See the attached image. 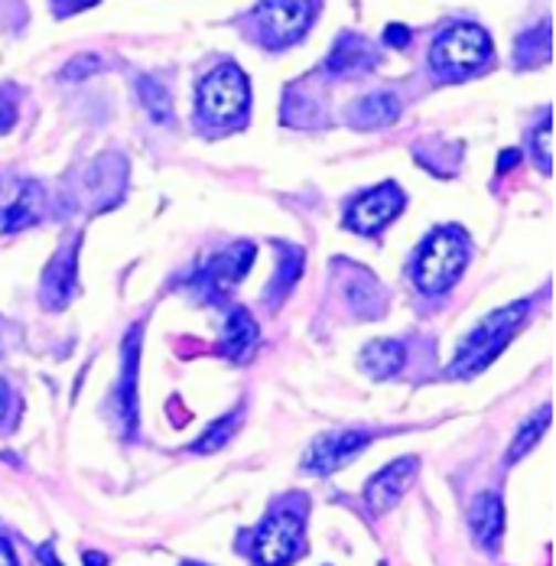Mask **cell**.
Wrapping results in <instances>:
<instances>
[{
	"instance_id": "1",
	"label": "cell",
	"mask_w": 556,
	"mask_h": 566,
	"mask_svg": "<svg viewBox=\"0 0 556 566\" xmlns=\"http://www.w3.org/2000/svg\"><path fill=\"white\" fill-rule=\"evenodd\" d=\"M527 303H514L507 310L492 313L489 319L479 323V329L462 342V348L455 352L452 365H449V375L455 378H465V375H475L479 368H485L489 361H495L501 355V348L507 345V339L517 333V326L524 323L527 316Z\"/></svg>"
},
{
	"instance_id": "2",
	"label": "cell",
	"mask_w": 556,
	"mask_h": 566,
	"mask_svg": "<svg viewBox=\"0 0 556 566\" xmlns=\"http://www.w3.org/2000/svg\"><path fill=\"white\" fill-rule=\"evenodd\" d=\"M465 258H469L465 234L459 228H440L423 241L413 261V281L423 293H443L462 274Z\"/></svg>"
},
{
	"instance_id": "3",
	"label": "cell",
	"mask_w": 556,
	"mask_h": 566,
	"mask_svg": "<svg viewBox=\"0 0 556 566\" xmlns=\"http://www.w3.org/2000/svg\"><path fill=\"white\" fill-rule=\"evenodd\" d=\"M489 59H492V40L475 23H455V27L443 30L430 53L433 69L443 75H452V78H465V75L479 72Z\"/></svg>"
},
{
	"instance_id": "4",
	"label": "cell",
	"mask_w": 556,
	"mask_h": 566,
	"mask_svg": "<svg viewBox=\"0 0 556 566\" xmlns=\"http://www.w3.org/2000/svg\"><path fill=\"white\" fill-rule=\"evenodd\" d=\"M251 88L234 62H224L199 82V114L209 124H234L248 112Z\"/></svg>"
},
{
	"instance_id": "5",
	"label": "cell",
	"mask_w": 556,
	"mask_h": 566,
	"mask_svg": "<svg viewBox=\"0 0 556 566\" xmlns=\"http://www.w3.org/2000/svg\"><path fill=\"white\" fill-rule=\"evenodd\" d=\"M303 554V502L283 505L254 534V560L261 566H290Z\"/></svg>"
},
{
	"instance_id": "6",
	"label": "cell",
	"mask_w": 556,
	"mask_h": 566,
	"mask_svg": "<svg viewBox=\"0 0 556 566\" xmlns=\"http://www.w3.org/2000/svg\"><path fill=\"white\" fill-rule=\"evenodd\" d=\"M316 7H319V0H261L254 10L261 40L274 50L296 43L306 33V27L313 23Z\"/></svg>"
},
{
	"instance_id": "7",
	"label": "cell",
	"mask_w": 556,
	"mask_h": 566,
	"mask_svg": "<svg viewBox=\"0 0 556 566\" xmlns=\"http://www.w3.org/2000/svg\"><path fill=\"white\" fill-rule=\"evenodd\" d=\"M251 261H254V248L251 244H231L228 251H222L219 258L206 261L196 277H192V286L209 296V300H222L224 293H231L238 281L251 271Z\"/></svg>"
},
{
	"instance_id": "8",
	"label": "cell",
	"mask_w": 556,
	"mask_h": 566,
	"mask_svg": "<svg viewBox=\"0 0 556 566\" xmlns=\"http://www.w3.org/2000/svg\"><path fill=\"white\" fill-rule=\"evenodd\" d=\"M371 433H361V430H342V433H329L323 440H316L310 447V453L303 459V465L316 475H329L338 472L345 462H352L355 455L368 447Z\"/></svg>"
},
{
	"instance_id": "9",
	"label": "cell",
	"mask_w": 556,
	"mask_h": 566,
	"mask_svg": "<svg viewBox=\"0 0 556 566\" xmlns=\"http://www.w3.org/2000/svg\"><path fill=\"white\" fill-rule=\"evenodd\" d=\"M400 209H403V192L394 182H385V186H378L375 192L361 196L352 206L348 226L355 228L358 234H375V231H381V228L388 226L390 219H397Z\"/></svg>"
},
{
	"instance_id": "10",
	"label": "cell",
	"mask_w": 556,
	"mask_h": 566,
	"mask_svg": "<svg viewBox=\"0 0 556 566\" xmlns=\"http://www.w3.org/2000/svg\"><path fill=\"white\" fill-rule=\"evenodd\" d=\"M413 475H417V459H413V455L390 462L388 469H381V472L368 482V489H365L368 509L375 511V514H385V511L394 509V505L400 502V495L407 492V485L413 482Z\"/></svg>"
},
{
	"instance_id": "11",
	"label": "cell",
	"mask_w": 556,
	"mask_h": 566,
	"mask_svg": "<svg viewBox=\"0 0 556 566\" xmlns=\"http://www.w3.org/2000/svg\"><path fill=\"white\" fill-rule=\"evenodd\" d=\"M137 336H140V329H130V336L124 342V375H120V385L114 395V410H117L124 433H130L137 427V355H140Z\"/></svg>"
},
{
	"instance_id": "12",
	"label": "cell",
	"mask_w": 556,
	"mask_h": 566,
	"mask_svg": "<svg viewBox=\"0 0 556 566\" xmlns=\"http://www.w3.org/2000/svg\"><path fill=\"white\" fill-rule=\"evenodd\" d=\"M375 62H378V56H375V46L368 40H361L355 33H345V36H338V43H335L333 53L326 59V72H333V75L365 72Z\"/></svg>"
},
{
	"instance_id": "13",
	"label": "cell",
	"mask_w": 556,
	"mask_h": 566,
	"mask_svg": "<svg viewBox=\"0 0 556 566\" xmlns=\"http://www.w3.org/2000/svg\"><path fill=\"white\" fill-rule=\"evenodd\" d=\"M469 524H472V534L479 544L485 547H495L501 537V527H504V505H501L499 495L485 492L472 502V511H469Z\"/></svg>"
},
{
	"instance_id": "14",
	"label": "cell",
	"mask_w": 556,
	"mask_h": 566,
	"mask_svg": "<svg viewBox=\"0 0 556 566\" xmlns=\"http://www.w3.org/2000/svg\"><path fill=\"white\" fill-rule=\"evenodd\" d=\"M254 345H258V326H254V319L244 310H231L228 313V323H224V336L219 352H222L224 358H231V361H244L254 352Z\"/></svg>"
},
{
	"instance_id": "15",
	"label": "cell",
	"mask_w": 556,
	"mask_h": 566,
	"mask_svg": "<svg viewBox=\"0 0 556 566\" xmlns=\"http://www.w3.org/2000/svg\"><path fill=\"white\" fill-rule=\"evenodd\" d=\"M75 251L78 244H72L65 254H59L53 261V268L46 271V281H43V300L50 310H62L75 290Z\"/></svg>"
},
{
	"instance_id": "16",
	"label": "cell",
	"mask_w": 556,
	"mask_h": 566,
	"mask_svg": "<svg viewBox=\"0 0 556 566\" xmlns=\"http://www.w3.org/2000/svg\"><path fill=\"white\" fill-rule=\"evenodd\" d=\"M400 117V102L397 95L390 92H378V95H368L361 98L355 108H352V120L358 127H385V124H394Z\"/></svg>"
},
{
	"instance_id": "17",
	"label": "cell",
	"mask_w": 556,
	"mask_h": 566,
	"mask_svg": "<svg viewBox=\"0 0 556 566\" xmlns=\"http://www.w3.org/2000/svg\"><path fill=\"white\" fill-rule=\"evenodd\" d=\"M361 365H365V371L375 375V378H390V375L400 371V365H403V345L397 339L371 342V345H365V352H361Z\"/></svg>"
},
{
	"instance_id": "18",
	"label": "cell",
	"mask_w": 556,
	"mask_h": 566,
	"mask_svg": "<svg viewBox=\"0 0 556 566\" xmlns=\"http://www.w3.org/2000/svg\"><path fill=\"white\" fill-rule=\"evenodd\" d=\"M40 199H43L40 186L36 182H27L23 192H20V199L10 209L0 212V231H17V228L33 226L36 216H40Z\"/></svg>"
},
{
	"instance_id": "19",
	"label": "cell",
	"mask_w": 556,
	"mask_h": 566,
	"mask_svg": "<svg viewBox=\"0 0 556 566\" xmlns=\"http://www.w3.org/2000/svg\"><path fill=\"white\" fill-rule=\"evenodd\" d=\"M550 59V23L544 20L537 30H531V33H524L521 40H517V46H514V62L521 65V69H527V65H541V62H547Z\"/></svg>"
},
{
	"instance_id": "20",
	"label": "cell",
	"mask_w": 556,
	"mask_h": 566,
	"mask_svg": "<svg viewBox=\"0 0 556 566\" xmlns=\"http://www.w3.org/2000/svg\"><path fill=\"white\" fill-rule=\"evenodd\" d=\"M137 95H140L144 108L154 114L160 124L169 120V92L164 82H157V78L144 75V78H137Z\"/></svg>"
},
{
	"instance_id": "21",
	"label": "cell",
	"mask_w": 556,
	"mask_h": 566,
	"mask_svg": "<svg viewBox=\"0 0 556 566\" xmlns=\"http://www.w3.org/2000/svg\"><path fill=\"white\" fill-rule=\"evenodd\" d=\"M547 423H550V407H544L531 423H524V430L517 433V440H514V447H511V453H507V462H517L521 455L527 453V450L541 440V433L547 430Z\"/></svg>"
},
{
	"instance_id": "22",
	"label": "cell",
	"mask_w": 556,
	"mask_h": 566,
	"mask_svg": "<svg viewBox=\"0 0 556 566\" xmlns=\"http://www.w3.org/2000/svg\"><path fill=\"white\" fill-rule=\"evenodd\" d=\"M300 258H303L300 251H293V248L286 251V258L280 261L277 281H274V296H267V300H274V303H277L280 296H283V293H286V290H290L293 283H296L300 271H303V261H300Z\"/></svg>"
},
{
	"instance_id": "23",
	"label": "cell",
	"mask_w": 556,
	"mask_h": 566,
	"mask_svg": "<svg viewBox=\"0 0 556 566\" xmlns=\"http://www.w3.org/2000/svg\"><path fill=\"white\" fill-rule=\"evenodd\" d=\"M531 144H534V157H537L541 170L550 172V114H544L537 130H531Z\"/></svg>"
},
{
	"instance_id": "24",
	"label": "cell",
	"mask_w": 556,
	"mask_h": 566,
	"mask_svg": "<svg viewBox=\"0 0 556 566\" xmlns=\"http://www.w3.org/2000/svg\"><path fill=\"white\" fill-rule=\"evenodd\" d=\"M234 423H238V413H228L222 423H216V427H212V430H209V433L199 440V447H196V450H199V453H212L216 447H222L224 440L231 437Z\"/></svg>"
},
{
	"instance_id": "25",
	"label": "cell",
	"mask_w": 556,
	"mask_h": 566,
	"mask_svg": "<svg viewBox=\"0 0 556 566\" xmlns=\"http://www.w3.org/2000/svg\"><path fill=\"white\" fill-rule=\"evenodd\" d=\"M17 88L13 85H3L0 88V134H7L17 120Z\"/></svg>"
},
{
	"instance_id": "26",
	"label": "cell",
	"mask_w": 556,
	"mask_h": 566,
	"mask_svg": "<svg viewBox=\"0 0 556 566\" xmlns=\"http://www.w3.org/2000/svg\"><path fill=\"white\" fill-rule=\"evenodd\" d=\"M98 65H102V62H98L95 56H78V59H72V62L65 65V72H62V75H65L69 82H75V78H85V75H92V72H95Z\"/></svg>"
},
{
	"instance_id": "27",
	"label": "cell",
	"mask_w": 556,
	"mask_h": 566,
	"mask_svg": "<svg viewBox=\"0 0 556 566\" xmlns=\"http://www.w3.org/2000/svg\"><path fill=\"white\" fill-rule=\"evenodd\" d=\"M95 0H56V10L59 13H75V10H85V7H92Z\"/></svg>"
},
{
	"instance_id": "28",
	"label": "cell",
	"mask_w": 556,
	"mask_h": 566,
	"mask_svg": "<svg viewBox=\"0 0 556 566\" xmlns=\"http://www.w3.org/2000/svg\"><path fill=\"white\" fill-rule=\"evenodd\" d=\"M388 40L390 46H407V40H410V33L403 30V27H388Z\"/></svg>"
},
{
	"instance_id": "29",
	"label": "cell",
	"mask_w": 556,
	"mask_h": 566,
	"mask_svg": "<svg viewBox=\"0 0 556 566\" xmlns=\"http://www.w3.org/2000/svg\"><path fill=\"white\" fill-rule=\"evenodd\" d=\"M0 566H20L17 564V557H13V551L0 541Z\"/></svg>"
},
{
	"instance_id": "30",
	"label": "cell",
	"mask_w": 556,
	"mask_h": 566,
	"mask_svg": "<svg viewBox=\"0 0 556 566\" xmlns=\"http://www.w3.org/2000/svg\"><path fill=\"white\" fill-rule=\"evenodd\" d=\"M7 410H10V391L0 385V423L7 420Z\"/></svg>"
},
{
	"instance_id": "31",
	"label": "cell",
	"mask_w": 556,
	"mask_h": 566,
	"mask_svg": "<svg viewBox=\"0 0 556 566\" xmlns=\"http://www.w3.org/2000/svg\"><path fill=\"white\" fill-rule=\"evenodd\" d=\"M514 164H517V154H504V157H501V170H507V167H514Z\"/></svg>"
},
{
	"instance_id": "32",
	"label": "cell",
	"mask_w": 556,
	"mask_h": 566,
	"mask_svg": "<svg viewBox=\"0 0 556 566\" xmlns=\"http://www.w3.org/2000/svg\"><path fill=\"white\" fill-rule=\"evenodd\" d=\"M85 566H105V557H102V554H88V557H85Z\"/></svg>"
},
{
	"instance_id": "33",
	"label": "cell",
	"mask_w": 556,
	"mask_h": 566,
	"mask_svg": "<svg viewBox=\"0 0 556 566\" xmlns=\"http://www.w3.org/2000/svg\"><path fill=\"white\" fill-rule=\"evenodd\" d=\"M43 564H46V566H59L56 560H53V551H50V547H43Z\"/></svg>"
}]
</instances>
